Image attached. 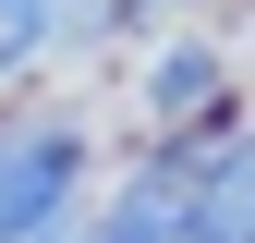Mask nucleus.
<instances>
[{
  "label": "nucleus",
  "instance_id": "2",
  "mask_svg": "<svg viewBox=\"0 0 255 243\" xmlns=\"http://www.w3.org/2000/svg\"><path fill=\"white\" fill-rule=\"evenodd\" d=\"M195 243H255V146H219L195 182Z\"/></svg>",
  "mask_w": 255,
  "mask_h": 243
},
{
  "label": "nucleus",
  "instance_id": "1",
  "mask_svg": "<svg viewBox=\"0 0 255 243\" xmlns=\"http://www.w3.org/2000/svg\"><path fill=\"white\" fill-rule=\"evenodd\" d=\"M73 170H85V146L61 134V122L0 134V243H49L61 207H73Z\"/></svg>",
  "mask_w": 255,
  "mask_h": 243
}]
</instances>
